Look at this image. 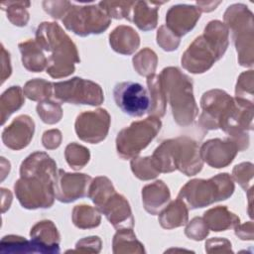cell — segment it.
Segmentation results:
<instances>
[{
	"label": "cell",
	"instance_id": "obj_15",
	"mask_svg": "<svg viewBox=\"0 0 254 254\" xmlns=\"http://www.w3.org/2000/svg\"><path fill=\"white\" fill-rule=\"evenodd\" d=\"M34 126V121L27 115L15 118L2 133L4 144L13 150H20L26 147L33 138Z\"/></svg>",
	"mask_w": 254,
	"mask_h": 254
},
{
	"label": "cell",
	"instance_id": "obj_24",
	"mask_svg": "<svg viewBox=\"0 0 254 254\" xmlns=\"http://www.w3.org/2000/svg\"><path fill=\"white\" fill-rule=\"evenodd\" d=\"M147 83L151 97V109L149 113L152 112L158 116H163L165 113V105L167 101L162 88L160 76L155 74L149 75L147 78Z\"/></svg>",
	"mask_w": 254,
	"mask_h": 254
},
{
	"label": "cell",
	"instance_id": "obj_17",
	"mask_svg": "<svg viewBox=\"0 0 254 254\" xmlns=\"http://www.w3.org/2000/svg\"><path fill=\"white\" fill-rule=\"evenodd\" d=\"M199 19V11L193 6L177 5L172 7L167 14V23L173 30L174 35L182 36L193 28Z\"/></svg>",
	"mask_w": 254,
	"mask_h": 254
},
{
	"label": "cell",
	"instance_id": "obj_12",
	"mask_svg": "<svg viewBox=\"0 0 254 254\" xmlns=\"http://www.w3.org/2000/svg\"><path fill=\"white\" fill-rule=\"evenodd\" d=\"M91 178L84 174H69L60 170L55 181L56 198L63 202H70L88 194L87 187Z\"/></svg>",
	"mask_w": 254,
	"mask_h": 254
},
{
	"label": "cell",
	"instance_id": "obj_6",
	"mask_svg": "<svg viewBox=\"0 0 254 254\" xmlns=\"http://www.w3.org/2000/svg\"><path fill=\"white\" fill-rule=\"evenodd\" d=\"M234 190L228 174H219L208 181L192 180L182 188L178 198L185 199L190 208L203 207L214 201L226 199Z\"/></svg>",
	"mask_w": 254,
	"mask_h": 254
},
{
	"label": "cell",
	"instance_id": "obj_23",
	"mask_svg": "<svg viewBox=\"0 0 254 254\" xmlns=\"http://www.w3.org/2000/svg\"><path fill=\"white\" fill-rule=\"evenodd\" d=\"M113 252L129 253V252H145L143 245L136 239L135 234L131 229H118L113 238Z\"/></svg>",
	"mask_w": 254,
	"mask_h": 254
},
{
	"label": "cell",
	"instance_id": "obj_34",
	"mask_svg": "<svg viewBox=\"0 0 254 254\" xmlns=\"http://www.w3.org/2000/svg\"><path fill=\"white\" fill-rule=\"evenodd\" d=\"M61 132L59 130L46 131L43 136V144L48 149H54L60 146L61 143Z\"/></svg>",
	"mask_w": 254,
	"mask_h": 254
},
{
	"label": "cell",
	"instance_id": "obj_9",
	"mask_svg": "<svg viewBox=\"0 0 254 254\" xmlns=\"http://www.w3.org/2000/svg\"><path fill=\"white\" fill-rule=\"evenodd\" d=\"M113 96L116 105L127 115L141 117L151 109L149 91L139 82L123 81L115 85Z\"/></svg>",
	"mask_w": 254,
	"mask_h": 254
},
{
	"label": "cell",
	"instance_id": "obj_13",
	"mask_svg": "<svg viewBox=\"0 0 254 254\" xmlns=\"http://www.w3.org/2000/svg\"><path fill=\"white\" fill-rule=\"evenodd\" d=\"M112 225L118 229L133 227L134 219L128 201L124 196L112 191L98 206Z\"/></svg>",
	"mask_w": 254,
	"mask_h": 254
},
{
	"label": "cell",
	"instance_id": "obj_31",
	"mask_svg": "<svg viewBox=\"0 0 254 254\" xmlns=\"http://www.w3.org/2000/svg\"><path fill=\"white\" fill-rule=\"evenodd\" d=\"M133 61L135 62H141L145 63L137 71L142 75H152L154 74L155 68H156V63H157V57L155 53L149 49L142 50L138 55H136L133 58Z\"/></svg>",
	"mask_w": 254,
	"mask_h": 254
},
{
	"label": "cell",
	"instance_id": "obj_25",
	"mask_svg": "<svg viewBox=\"0 0 254 254\" xmlns=\"http://www.w3.org/2000/svg\"><path fill=\"white\" fill-rule=\"evenodd\" d=\"M23 103L24 97L19 86H11L7 89L1 96V123L4 124L10 114L18 110Z\"/></svg>",
	"mask_w": 254,
	"mask_h": 254
},
{
	"label": "cell",
	"instance_id": "obj_10",
	"mask_svg": "<svg viewBox=\"0 0 254 254\" xmlns=\"http://www.w3.org/2000/svg\"><path fill=\"white\" fill-rule=\"evenodd\" d=\"M64 26L79 36L99 34L107 29L110 23L108 15L102 8L75 7L63 18Z\"/></svg>",
	"mask_w": 254,
	"mask_h": 254
},
{
	"label": "cell",
	"instance_id": "obj_29",
	"mask_svg": "<svg viewBox=\"0 0 254 254\" xmlns=\"http://www.w3.org/2000/svg\"><path fill=\"white\" fill-rule=\"evenodd\" d=\"M65 158L68 165L73 169H80L88 162L89 152L83 146L71 143L65 149Z\"/></svg>",
	"mask_w": 254,
	"mask_h": 254
},
{
	"label": "cell",
	"instance_id": "obj_3",
	"mask_svg": "<svg viewBox=\"0 0 254 254\" xmlns=\"http://www.w3.org/2000/svg\"><path fill=\"white\" fill-rule=\"evenodd\" d=\"M227 40V29L221 22H209L204 35L196 38L184 54V67L193 73L204 72L223 56L228 45Z\"/></svg>",
	"mask_w": 254,
	"mask_h": 254
},
{
	"label": "cell",
	"instance_id": "obj_19",
	"mask_svg": "<svg viewBox=\"0 0 254 254\" xmlns=\"http://www.w3.org/2000/svg\"><path fill=\"white\" fill-rule=\"evenodd\" d=\"M113 50L124 55L133 53L139 46V36L130 27H117L109 36Z\"/></svg>",
	"mask_w": 254,
	"mask_h": 254
},
{
	"label": "cell",
	"instance_id": "obj_33",
	"mask_svg": "<svg viewBox=\"0 0 254 254\" xmlns=\"http://www.w3.org/2000/svg\"><path fill=\"white\" fill-rule=\"evenodd\" d=\"M75 249L80 252H99L101 249V240L97 236L85 237L76 243Z\"/></svg>",
	"mask_w": 254,
	"mask_h": 254
},
{
	"label": "cell",
	"instance_id": "obj_4",
	"mask_svg": "<svg viewBox=\"0 0 254 254\" xmlns=\"http://www.w3.org/2000/svg\"><path fill=\"white\" fill-rule=\"evenodd\" d=\"M199 155L195 142L188 138H177L164 141L151 158L159 173L179 169L187 176H193L202 167Z\"/></svg>",
	"mask_w": 254,
	"mask_h": 254
},
{
	"label": "cell",
	"instance_id": "obj_30",
	"mask_svg": "<svg viewBox=\"0 0 254 254\" xmlns=\"http://www.w3.org/2000/svg\"><path fill=\"white\" fill-rule=\"evenodd\" d=\"M37 112L45 123L54 124L60 121L62 117L61 106L53 101L45 100L40 102L37 106Z\"/></svg>",
	"mask_w": 254,
	"mask_h": 254
},
{
	"label": "cell",
	"instance_id": "obj_26",
	"mask_svg": "<svg viewBox=\"0 0 254 254\" xmlns=\"http://www.w3.org/2000/svg\"><path fill=\"white\" fill-rule=\"evenodd\" d=\"M72 220L79 228H91L99 225L100 215L89 205H76L73 209Z\"/></svg>",
	"mask_w": 254,
	"mask_h": 254
},
{
	"label": "cell",
	"instance_id": "obj_18",
	"mask_svg": "<svg viewBox=\"0 0 254 254\" xmlns=\"http://www.w3.org/2000/svg\"><path fill=\"white\" fill-rule=\"evenodd\" d=\"M142 197L145 209L151 214H157L169 201L170 191L162 181H157L143 189Z\"/></svg>",
	"mask_w": 254,
	"mask_h": 254
},
{
	"label": "cell",
	"instance_id": "obj_16",
	"mask_svg": "<svg viewBox=\"0 0 254 254\" xmlns=\"http://www.w3.org/2000/svg\"><path fill=\"white\" fill-rule=\"evenodd\" d=\"M37 253H59L60 234L51 220L38 222L30 232Z\"/></svg>",
	"mask_w": 254,
	"mask_h": 254
},
{
	"label": "cell",
	"instance_id": "obj_20",
	"mask_svg": "<svg viewBox=\"0 0 254 254\" xmlns=\"http://www.w3.org/2000/svg\"><path fill=\"white\" fill-rule=\"evenodd\" d=\"M203 218L207 227L213 231H223L239 224V218L224 206L205 211Z\"/></svg>",
	"mask_w": 254,
	"mask_h": 254
},
{
	"label": "cell",
	"instance_id": "obj_7",
	"mask_svg": "<svg viewBox=\"0 0 254 254\" xmlns=\"http://www.w3.org/2000/svg\"><path fill=\"white\" fill-rule=\"evenodd\" d=\"M161 121L156 117L132 123L118 133L116 139L117 152L123 159L136 156L144 149L161 129Z\"/></svg>",
	"mask_w": 254,
	"mask_h": 254
},
{
	"label": "cell",
	"instance_id": "obj_2",
	"mask_svg": "<svg viewBox=\"0 0 254 254\" xmlns=\"http://www.w3.org/2000/svg\"><path fill=\"white\" fill-rule=\"evenodd\" d=\"M37 43L46 51L52 52L48 59L47 72L52 77L67 76L79 63L76 47L57 23H43L38 27Z\"/></svg>",
	"mask_w": 254,
	"mask_h": 254
},
{
	"label": "cell",
	"instance_id": "obj_5",
	"mask_svg": "<svg viewBox=\"0 0 254 254\" xmlns=\"http://www.w3.org/2000/svg\"><path fill=\"white\" fill-rule=\"evenodd\" d=\"M160 80L166 101H169L177 123L182 126L190 124L197 114L191 80L177 67L163 69Z\"/></svg>",
	"mask_w": 254,
	"mask_h": 254
},
{
	"label": "cell",
	"instance_id": "obj_27",
	"mask_svg": "<svg viewBox=\"0 0 254 254\" xmlns=\"http://www.w3.org/2000/svg\"><path fill=\"white\" fill-rule=\"evenodd\" d=\"M1 253H37L32 241L17 235L4 236L1 240Z\"/></svg>",
	"mask_w": 254,
	"mask_h": 254
},
{
	"label": "cell",
	"instance_id": "obj_8",
	"mask_svg": "<svg viewBox=\"0 0 254 254\" xmlns=\"http://www.w3.org/2000/svg\"><path fill=\"white\" fill-rule=\"evenodd\" d=\"M53 85L55 96L63 102L99 105L103 101V92L100 86L90 80L74 77Z\"/></svg>",
	"mask_w": 254,
	"mask_h": 254
},
{
	"label": "cell",
	"instance_id": "obj_14",
	"mask_svg": "<svg viewBox=\"0 0 254 254\" xmlns=\"http://www.w3.org/2000/svg\"><path fill=\"white\" fill-rule=\"evenodd\" d=\"M237 149V144L230 141L213 139L203 143L199 154L201 158L213 168H223L232 162Z\"/></svg>",
	"mask_w": 254,
	"mask_h": 254
},
{
	"label": "cell",
	"instance_id": "obj_32",
	"mask_svg": "<svg viewBox=\"0 0 254 254\" xmlns=\"http://www.w3.org/2000/svg\"><path fill=\"white\" fill-rule=\"evenodd\" d=\"M208 234V227L200 217L193 218L186 228V235L193 240H202Z\"/></svg>",
	"mask_w": 254,
	"mask_h": 254
},
{
	"label": "cell",
	"instance_id": "obj_11",
	"mask_svg": "<svg viewBox=\"0 0 254 254\" xmlns=\"http://www.w3.org/2000/svg\"><path fill=\"white\" fill-rule=\"evenodd\" d=\"M109 124L110 116L105 109L86 111L77 116L75 132L83 141L98 143L106 137Z\"/></svg>",
	"mask_w": 254,
	"mask_h": 254
},
{
	"label": "cell",
	"instance_id": "obj_21",
	"mask_svg": "<svg viewBox=\"0 0 254 254\" xmlns=\"http://www.w3.org/2000/svg\"><path fill=\"white\" fill-rule=\"evenodd\" d=\"M19 48L22 53L23 65L27 69L34 72L42 71L44 69L48 64V60H46L43 53L39 49L37 42L27 41L25 43H21Z\"/></svg>",
	"mask_w": 254,
	"mask_h": 254
},
{
	"label": "cell",
	"instance_id": "obj_1",
	"mask_svg": "<svg viewBox=\"0 0 254 254\" xmlns=\"http://www.w3.org/2000/svg\"><path fill=\"white\" fill-rule=\"evenodd\" d=\"M56 163L45 153L30 155L21 165V178L15 184V193L23 207H50L55 195Z\"/></svg>",
	"mask_w": 254,
	"mask_h": 254
},
{
	"label": "cell",
	"instance_id": "obj_22",
	"mask_svg": "<svg viewBox=\"0 0 254 254\" xmlns=\"http://www.w3.org/2000/svg\"><path fill=\"white\" fill-rule=\"evenodd\" d=\"M188 221V209L182 199L172 201L160 215V223L164 228H174L186 224Z\"/></svg>",
	"mask_w": 254,
	"mask_h": 254
},
{
	"label": "cell",
	"instance_id": "obj_28",
	"mask_svg": "<svg viewBox=\"0 0 254 254\" xmlns=\"http://www.w3.org/2000/svg\"><path fill=\"white\" fill-rule=\"evenodd\" d=\"M24 93L32 100H47L52 95V84L44 79L36 78L26 83Z\"/></svg>",
	"mask_w": 254,
	"mask_h": 254
}]
</instances>
